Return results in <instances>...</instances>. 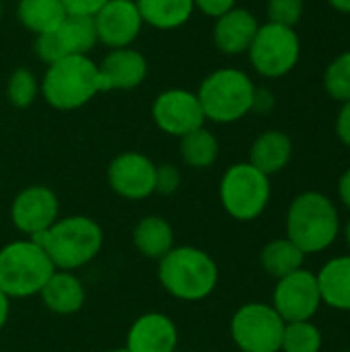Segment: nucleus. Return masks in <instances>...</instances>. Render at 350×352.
I'll return each instance as SVG.
<instances>
[{"label":"nucleus","mask_w":350,"mask_h":352,"mask_svg":"<svg viewBox=\"0 0 350 352\" xmlns=\"http://www.w3.org/2000/svg\"><path fill=\"white\" fill-rule=\"evenodd\" d=\"M287 239H291L305 256L330 250L340 237L338 206L322 192L307 190L293 198L287 210Z\"/></svg>","instance_id":"nucleus-1"},{"label":"nucleus","mask_w":350,"mask_h":352,"mask_svg":"<svg viewBox=\"0 0 350 352\" xmlns=\"http://www.w3.org/2000/svg\"><path fill=\"white\" fill-rule=\"evenodd\" d=\"M39 297H41V303L45 305V309H50L52 314L74 316L85 307L87 291L74 272L56 270L43 285Z\"/></svg>","instance_id":"nucleus-18"},{"label":"nucleus","mask_w":350,"mask_h":352,"mask_svg":"<svg viewBox=\"0 0 350 352\" xmlns=\"http://www.w3.org/2000/svg\"><path fill=\"white\" fill-rule=\"evenodd\" d=\"M293 159V140L283 130L262 132L250 146L248 163L260 169L264 175L281 173Z\"/></svg>","instance_id":"nucleus-19"},{"label":"nucleus","mask_w":350,"mask_h":352,"mask_svg":"<svg viewBox=\"0 0 350 352\" xmlns=\"http://www.w3.org/2000/svg\"><path fill=\"white\" fill-rule=\"evenodd\" d=\"M155 171L157 165L146 155L126 151L111 159L107 184L124 200H144L155 194Z\"/></svg>","instance_id":"nucleus-13"},{"label":"nucleus","mask_w":350,"mask_h":352,"mask_svg":"<svg viewBox=\"0 0 350 352\" xmlns=\"http://www.w3.org/2000/svg\"><path fill=\"white\" fill-rule=\"evenodd\" d=\"M344 241H347V248H349L350 254V219L347 221V225H344Z\"/></svg>","instance_id":"nucleus-40"},{"label":"nucleus","mask_w":350,"mask_h":352,"mask_svg":"<svg viewBox=\"0 0 350 352\" xmlns=\"http://www.w3.org/2000/svg\"><path fill=\"white\" fill-rule=\"evenodd\" d=\"M17 19L27 31L41 35L58 31L66 19V10L60 0H19Z\"/></svg>","instance_id":"nucleus-23"},{"label":"nucleus","mask_w":350,"mask_h":352,"mask_svg":"<svg viewBox=\"0 0 350 352\" xmlns=\"http://www.w3.org/2000/svg\"><path fill=\"white\" fill-rule=\"evenodd\" d=\"M322 349L324 334L311 320L285 324L281 352H322Z\"/></svg>","instance_id":"nucleus-27"},{"label":"nucleus","mask_w":350,"mask_h":352,"mask_svg":"<svg viewBox=\"0 0 350 352\" xmlns=\"http://www.w3.org/2000/svg\"><path fill=\"white\" fill-rule=\"evenodd\" d=\"M56 270L74 272L91 264L103 248L101 225L85 214L58 219L45 233L35 237Z\"/></svg>","instance_id":"nucleus-3"},{"label":"nucleus","mask_w":350,"mask_h":352,"mask_svg":"<svg viewBox=\"0 0 350 352\" xmlns=\"http://www.w3.org/2000/svg\"><path fill=\"white\" fill-rule=\"evenodd\" d=\"M344 352H350V351H344Z\"/></svg>","instance_id":"nucleus-43"},{"label":"nucleus","mask_w":350,"mask_h":352,"mask_svg":"<svg viewBox=\"0 0 350 352\" xmlns=\"http://www.w3.org/2000/svg\"><path fill=\"white\" fill-rule=\"evenodd\" d=\"M237 0H194V8H198L202 14L210 19H219L231 8H235Z\"/></svg>","instance_id":"nucleus-34"},{"label":"nucleus","mask_w":350,"mask_h":352,"mask_svg":"<svg viewBox=\"0 0 350 352\" xmlns=\"http://www.w3.org/2000/svg\"><path fill=\"white\" fill-rule=\"evenodd\" d=\"M179 157L192 169H208L219 159V140L202 126L179 138Z\"/></svg>","instance_id":"nucleus-26"},{"label":"nucleus","mask_w":350,"mask_h":352,"mask_svg":"<svg viewBox=\"0 0 350 352\" xmlns=\"http://www.w3.org/2000/svg\"><path fill=\"white\" fill-rule=\"evenodd\" d=\"M252 68L264 78H283L295 70L301 58V39L295 29L264 23L248 50Z\"/></svg>","instance_id":"nucleus-8"},{"label":"nucleus","mask_w":350,"mask_h":352,"mask_svg":"<svg viewBox=\"0 0 350 352\" xmlns=\"http://www.w3.org/2000/svg\"><path fill=\"white\" fill-rule=\"evenodd\" d=\"M179 332L175 322L161 311L142 314L126 334L128 352H175Z\"/></svg>","instance_id":"nucleus-16"},{"label":"nucleus","mask_w":350,"mask_h":352,"mask_svg":"<svg viewBox=\"0 0 350 352\" xmlns=\"http://www.w3.org/2000/svg\"><path fill=\"white\" fill-rule=\"evenodd\" d=\"M229 330L241 352H281L285 320L270 303L252 301L233 314Z\"/></svg>","instance_id":"nucleus-9"},{"label":"nucleus","mask_w":350,"mask_h":352,"mask_svg":"<svg viewBox=\"0 0 350 352\" xmlns=\"http://www.w3.org/2000/svg\"><path fill=\"white\" fill-rule=\"evenodd\" d=\"M256 85L239 68H219L198 87L196 95L204 118L215 124H233L252 113Z\"/></svg>","instance_id":"nucleus-6"},{"label":"nucleus","mask_w":350,"mask_h":352,"mask_svg":"<svg viewBox=\"0 0 350 352\" xmlns=\"http://www.w3.org/2000/svg\"><path fill=\"white\" fill-rule=\"evenodd\" d=\"M56 33L62 41L66 56H89V52H93V47L99 43L93 16L66 14Z\"/></svg>","instance_id":"nucleus-25"},{"label":"nucleus","mask_w":350,"mask_h":352,"mask_svg":"<svg viewBox=\"0 0 350 352\" xmlns=\"http://www.w3.org/2000/svg\"><path fill=\"white\" fill-rule=\"evenodd\" d=\"M276 105V97L270 89L266 87H256V93H254V107L252 111H258V113H270Z\"/></svg>","instance_id":"nucleus-36"},{"label":"nucleus","mask_w":350,"mask_h":352,"mask_svg":"<svg viewBox=\"0 0 350 352\" xmlns=\"http://www.w3.org/2000/svg\"><path fill=\"white\" fill-rule=\"evenodd\" d=\"M157 278L173 299L196 303L215 293L219 285V266L204 250L179 245L159 260Z\"/></svg>","instance_id":"nucleus-2"},{"label":"nucleus","mask_w":350,"mask_h":352,"mask_svg":"<svg viewBox=\"0 0 350 352\" xmlns=\"http://www.w3.org/2000/svg\"><path fill=\"white\" fill-rule=\"evenodd\" d=\"M305 12V0H268L266 14L268 23L283 25L295 29V25L303 19Z\"/></svg>","instance_id":"nucleus-30"},{"label":"nucleus","mask_w":350,"mask_h":352,"mask_svg":"<svg viewBox=\"0 0 350 352\" xmlns=\"http://www.w3.org/2000/svg\"><path fill=\"white\" fill-rule=\"evenodd\" d=\"M66 14H80V16H95L109 0H60Z\"/></svg>","instance_id":"nucleus-33"},{"label":"nucleus","mask_w":350,"mask_h":352,"mask_svg":"<svg viewBox=\"0 0 350 352\" xmlns=\"http://www.w3.org/2000/svg\"><path fill=\"white\" fill-rule=\"evenodd\" d=\"M270 196V177L248 161L231 165L219 184V198L225 212L241 223H250L262 217L268 208Z\"/></svg>","instance_id":"nucleus-7"},{"label":"nucleus","mask_w":350,"mask_h":352,"mask_svg":"<svg viewBox=\"0 0 350 352\" xmlns=\"http://www.w3.org/2000/svg\"><path fill=\"white\" fill-rule=\"evenodd\" d=\"M99 68L101 93L105 91H130L144 82L149 74L146 58L134 47H118L109 50Z\"/></svg>","instance_id":"nucleus-15"},{"label":"nucleus","mask_w":350,"mask_h":352,"mask_svg":"<svg viewBox=\"0 0 350 352\" xmlns=\"http://www.w3.org/2000/svg\"><path fill=\"white\" fill-rule=\"evenodd\" d=\"M322 305L350 314V254L328 260L316 274Z\"/></svg>","instance_id":"nucleus-20"},{"label":"nucleus","mask_w":350,"mask_h":352,"mask_svg":"<svg viewBox=\"0 0 350 352\" xmlns=\"http://www.w3.org/2000/svg\"><path fill=\"white\" fill-rule=\"evenodd\" d=\"M276 314L291 322H309L322 307V295L318 287V278L314 272L301 268L276 280L272 303Z\"/></svg>","instance_id":"nucleus-10"},{"label":"nucleus","mask_w":350,"mask_h":352,"mask_svg":"<svg viewBox=\"0 0 350 352\" xmlns=\"http://www.w3.org/2000/svg\"><path fill=\"white\" fill-rule=\"evenodd\" d=\"M324 91L338 103L350 101V50L338 54L324 70Z\"/></svg>","instance_id":"nucleus-28"},{"label":"nucleus","mask_w":350,"mask_h":352,"mask_svg":"<svg viewBox=\"0 0 350 352\" xmlns=\"http://www.w3.org/2000/svg\"><path fill=\"white\" fill-rule=\"evenodd\" d=\"M144 25L159 31H173L184 27L194 8V0H134Z\"/></svg>","instance_id":"nucleus-22"},{"label":"nucleus","mask_w":350,"mask_h":352,"mask_svg":"<svg viewBox=\"0 0 350 352\" xmlns=\"http://www.w3.org/2000/svg\"><path fill=\"white\" fill-rule=\"evenodd\" d=\"M39 93V80L29 68H17L8 76L6 82V99L12 107L25 109L29 107Z\"/></svg>","instance_id":"nucleus-29"},{"label":"nucleus","mask_w":350,"mask_h":352,"mask_svg":"<svg viewBox=\"0 0 350 352\" xmlns=\"http://www.w3.org/2000/svg\"><path fill=\"white\" fill-rule=\"evenodd\" d=\"M0 19H2V2H0Z\"/></svg>","instance_id":"nucleus-42"},{"label":"nucleus","mask_w":350,"mask_h":352,"mask_svg":"<svg viewBox=\"0 0 350 352\" xmlns=\"http://www.w3.org/2000/svg\"><path fill=\"white\" fill-rule=\"evenodd\" d=\"M39 93L54 109H80L101 93L97 62L89 56H64L47 66L39 82Z\"/></svg>","instance_id":"nucleus-4"},{"label":"nucleus","mask_w":350,"mask_h":352,"mask_svg":"<svg viewBox=\"0 0 350 352\" xmlns=\"http://www.w3.org/2000/svg\"><path fill=\"white\" fill-rule=\"evenodd\" d=\"M334 130H336L338 140L350 148V101L342 103V107L336 116V122H334Z\"/></svg>","instance_id":"nucleus-35"},{"label":"nucleus","mask_w":350,"mask_h":352,"mask_svg":"<svg viewBox=\"0 0 350 352\" xmlns=\"http://www.w3.org/2000/svg\"><path fill=\"white\" fill-rule=\"evenodd\" d=\"M338 198L344 204V208L350 210V167L340 175V179H338Z\"/></svg>","instance_id":"nucleus-37"},{"label":"nucleus","mask_w":350,"mask_h":352,"mask_svg":"<svg viewBox=\"0 0 350 352\" xmlns=\"http://www.w3.org/2000/svg\"><path fill=\"white\" fill-rule=\"evenodd\" d=\"M107 352H128V351H126V346H120V349H111V351H107Z\"/></svg>","instance_id":"nucleus-41"},{"label":"nucleus","mask_w":350,"mask_h":352,"mask_svg":"<svg viewBox=\"0 0 350 352\" xmlns=\"http://www.w3.org/2000/svg\"><path fill=\"white\" fill-rule=\"evenodd\" d=\"M328 4L340 14H350V0H328Z\"/></svg>","instance_id":"nucleus-39"},{"label":"nucleus","mask_w":350,"mask_h":352,"mask_svg":"<svg viewBox=\"0 0 350 352\" xmlns=\"http://www.w3.org/2000/svg\"><path fill=\"white\" fill-rule=\"evenodd\" d=\"M182 186V171L179 167L165 163V165H157L155 171V194L161 196H171L179 190Z\"/></svg>","instance_id":"nucleus-32"},{"label":"nucleus","mask_w":350,"mask_h":352,"mask_svg":"<svg viewBox=\"0 0 350 352\" xmlns=\"http://www.w3.org/2000/svg\"><path fill=\"white\" fill-rule=\"evenodd\" d=\"M54 272L56 268L43 248L29 237L0 248V291L8 299L39 295Z\"/></svg>","instance_id":"nucleus-5"},{"label":"nucleus","mask_w":350,"mask_h":352,"mask_svg":"<svg viewBox=\"0 0 350 352\" xmlns=\"http://www.w3.org/2000/svg\"><path fill=\"white\" fill-rule=\"evenodd\" d=\"M151 116L161 132L175 138L202 128L206 122L198 95L188 89L161 91L151 105Z\"/></svg>","instance_id":"nucleus-11"},{"label":"nucleus","mask_w":350,"mask_h":352,"mask_svg":"<svg viewBox=\"0 0 350 352\" xmlns=\"http://www.w3.org/2000/svg\"><path fill=\"white\" fill-rule=\"evenodd\" d=\"M8 316H10V299L0 291V332L8 322Z\"/></svg>","instance_id":"nucleus-38"},{"label":"nucleus","mask_w":350,"mask_h":352,"mask_svg":"<svg viewBox=\"0 0 350 352\" xmlns=\"http://www.w3.org/2000/svg\"><path fill=\"white\" fill-rule=\"evenodd\" d=\"M60 219V202L52 188L35 184L23 188L10 204L12 227L29 239L45 233Z\"/></svg>","instance_id":"nucleus-12"},{"label":"nucleus","mask_w":350,"mask_h":352,"mask_svg":"<svg viewBox=\"0 0 350 352\" xmlns=\"http://www.w3.org/2000/svg\"><path fill=\"white\" fill-rule=\"evenodd\" d=\"M33 54L43 62V64H54L58 60H62L66 56L64 47H62V41L58 37L56 31L52 33H41V35H35L33 39Z\"/></svg>","instance_id":"nucleus-31"},{"label":"nucleus","mask_w":350,"mask_h":352,"mask_svg":"<svg viewBox=\"0 0 350 352\" xmlns=\"http://www.w3.org/2000/svg\"><path fill=\"white\" fill-rule=\"evenodd\" d=\"M258 19L248 8H231L223 16L215 19L212 27V41L215 47L225 56H241L248 54L256 33H258Z\"/></svg>","instance_id":"nucleus-17"},{"label":"nucleus","mask_w":350,"mask_h":352,"mask_svg":"<svg viewBox=\"0 0 350 352\" xmlns=\"http://www.w3.org/2000/svg\"><path fill=\"white\" fill-rule=\"evenodd\" d=\"M93 19L99 43L109 50L130 47L144 25L134 0H109Z\"/></svg>","instance_id":"nucleus-14"},{"label":"nucleus","mask_w":350,"mask_h":352,"mask_svg":"<svg viewBox=\"0 0 350 352\" xmlns=\"http://www.w3.org/2000/svg\"><path fill=\"white\" fill-rule=\"evenodd\" d=\"M132 243L142 258L159 262L165 254H169L175 248L173 227L169 225L167 219L149 214L136 223L132 231Z\"/></svg>","instance_id":"nucleus-21"},{"label":"nucleus","mask_w":350,"mask_h":352,"mask_svg":"<svg viewBox=\"0 0 350 352\" xmlns=\"http://www.w3.org/2000/svg\"><path fill=\"white\" fill-rule=\"evenodd\" d=\"M305 258L307 256L291 239L278 237V239L268 241L262 248V252H260V266H262V270L268 276L278 280L283 276H289L295 270H301Z\"/></svg>","instance_id":"nucleus-24"}]
</instances>
